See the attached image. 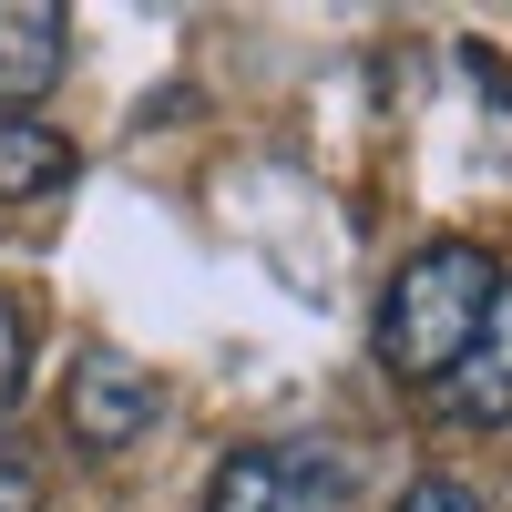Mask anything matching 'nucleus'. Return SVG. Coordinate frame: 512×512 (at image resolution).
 Segmentation results:
<instances>
[{"label": "nucleus", "mask_w": 512, "mask_h": 512, "mask_svg": "<svg viewBox=\"0 0 512 512\" xmlns=\"http://www.w3.org/2000/svg\"><path fill=\"white\" fill-rule=\"evenodd\" d=\"M441 420H461V431H502V420H512V277L492 297L482 338L461 349V369L441 379Z\"/></svg>", "instance_id": "obj_4"}, {"label": "nucleus", "mask_w": 512, "mask_h": 512, "mask_svg": "<svg viewBox=\"0 0 512 512\" xmlns=\"http://www.w3.org/2000/svg\"><path fill=\"white\" fill-rule=\"evenodd\" d=\"M0 512H41V461L0 451Z\"/></svg>", "instance_id": "obj_9"}, {"label": "nucleus", "mask_w": 512, "mask_h": 512, "mask_svg": "<svg viewBox=\"0 0 512 512\" xmlns=\"http://www.w3.org/2000/svg\"><path fill=\"white\" fill-rule=\"evenodd\" d=\"M205 512H349V451H338V441H256V451H226Z\"/></svg>", "instance_id": "obj_2"}, {"label": "nucleus", "mask_w": 512, "mask_h": 512, "mask_svg": "<svg viewBox=\"0 0 512 512\" xmlns=\"http://www.w3.org/2000/svg\"><path fill=\"white\" fill-rule=\"evenodd\" d=\"M492 297H502V256L472 246V236H431L420 256H400L390 297H379V369L441 390V379L461 369V349L482 338Z\"/></svg>", "instance_id": "obj_1"}, {"label": "nucleus", "mask_w": 512, "mask_h": 512, "mask_svg": "<svg viewBox=\"0 0 512 512\" xmlns=\"http://www.w3.org/2000/svg\"><path fill=\"white\" fill-rule=\"evenodd\" d=\"M72 175V144L52 134V123H31V113H0V205H31V195H52Z\"/></svg>", "instance_id": "obj_6"}, {"label": "nucleus", "mask_w": 512, "mask_h": 512, "mask_svg": "<svg viewBox=\"0 0 512 512\" xmlns=\"http://www.w3.org/2000/svg\"><path fill=\"white\" fill-rule=\"evenodd\" d=\"M62 82V11L52 0H0V113H31Z\"/></svg>", "instance_id": "obj_5"}, {"label": "nucleus", "mask_w": 512, "mask_h": 512, "mask_svg": "<svg viewBox=\"0 0 512 512\" xmlns=\"http://www.w3.org/2000/svg\"><path fill=\"white\" fill-rule=\"evenodd\" d=\"M400 512H482V492H472V482H451V472H431V482H410V492H400Z\"/></svg>", "instance_id": "obj_8"}, {"label": "nucleus", "mask_w": 512, "mask_h": 512, "mask_svg": "<svg viewBox=\"0 0 512 512\" xmlns=\"http://www.w3.org/2000/svg\"><path fill=\"white\" fill-rule=\"evenodd\" d=\"M21 379H31V308H21V297H0V410L21 400Z\"/></svg>", "instance_id": "obj_7"}, {"label": "nucleus", "mask_w": 512, "mask_h": 512, "mask_svg": "<svg viewBox=\"0 0 512 512\" xmlns=\"http://www.w3.org/2000/svg\"><path fill=\"white\" fill-rule=\"evenodd\" d=\"M164 420V379L123 349H82L72 379H62V431L72 451H134L144 431Z\"/></svg>", "instance_id": "obj_3"}]
</instances>
